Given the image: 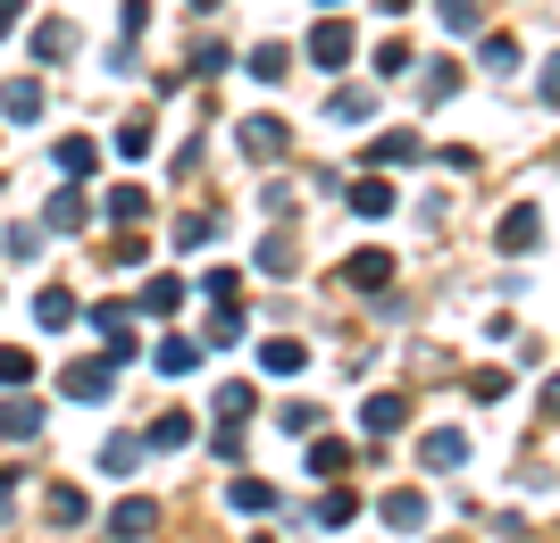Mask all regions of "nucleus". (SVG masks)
<instances>
[{"mask_svg": "<svg viewBox=\"0 0 560 543\" xmlns=\"http://www.w3.org/2000/svg\"><path fill=\"white\" fill-rule=\"evenodd\" d=\"M192 68L218 75V68H234V50H226V43H201V50H192Z\"/></svg>", "mask_w": 560, "mask_h": 543, "instance_id": "nucleus-43", "label": "nucleus"}, {"mask_svg": "<svg viewBox=\"0 0 560 543\" xmlns=\"http://www.w3.org/2000/svg\"><path fill=\"white\" fill-rule=\"evenodd\" d=\"M243 75H259V84H284V75H293V43H259L252 59H243Z\"/></svg>", "mask_w": 560, "mask_h": 543, "instance_id": "nucleus-14", "label": "nucleus"}, {"mask_svg": "<svg viewBox=\"0 0 560 543\" xmlns=\"http://www.w3.org/2000/svg\"><path fill=\"white\" fill-rule=\"evenodd\" d=\"M259 368H268V377H302V368H310V343H293V334H268V343H259Z\"/></svg>", "mask_w": 560, "mask_h": 543, "instance_id": "nucleus-12", "label": "nucleus"}, {"mask_svg": "<svg viewBox=\"0 0 560 543\" xmlns=\"http://www.w3.org/2000/svg\"><path fill=\"white\" fill-rule=\"evenodd\" d=\"M34 327H50V334H59V327H75V302L59 293V284H43V293H34Z\"/></svg>", "mask_w": 560, "mask_h": 543, "instance_id": "nucleus-20", "label": "nucleus"}, {"mask_svg": "<svg viewBox=\"0 0 560 543\" xmlns=\"http://www.w3.org/2000/svg\"><path fill=\"white\" fill-rule=\"evenodd\" d=\"M252 410H259V393H252V385H218V426H243Z\"/></svg>", "mask_w": 560, "mask_h": 543, "instance_id": "nucleus-24", "label": "nucleus"}, {"mask_svg": "<svg viewBox=\"0 0 560 543\" xmlns=\"http://www.w3.org/2000/svg\"><path fill=\"white\" fill-rule=\"evenodd\" d=\"M0 435H9V444H34V435H43V402H34V393H9V402H0Z\"/></svg>", "mask_w": 560, "mask_h": 543, "instance_id": "nucleus-8", "label": "nucleus"}, {"mask_svg": "<svg viewBox=\"0 0 560 543\" xmlns=\"http://www.w3.org/2000/svg\"><path fill=\"white\" fill-rule=\"evenodd\" d=\"M135 460H142V444H135V435H117V444L101 451V469H109V476H135Z\"/></svg>", "mask_w": 560, "mask_h": 543, "instance_id": "nucleus-34", "label": "nucleus"}, {"mask_svg": "<svg viewBox=\"0 0 560 543\" xmlns=\"http://www.w3.org/2000/svg\"><path fill=\"white\" fill-rule=\"evenodd\" d=\"M410 9H419V0H376V17H410Z\"/></svg>", "mask_w": 560, "mask_h": 543, "instance_id": "nucleus-45", "label": "nucleus"}, {"mask_svg": "<svg viewBox=\"0 0 560 543\" xmlns=\"http://www.w3.org/2000/svg\"><path fill=\"white\" fill-rule=\"evenodd\" d=\"M0 251H9V260H34V251H43V226H25V217H18V226L0 235Z\"/></svg>", "mask_w": 560, "mask_h": 543, "instance_id": "nucleus-32", "label": "nucleus"}, {"mask_svg": "<svg viewBox=\"0 0 560 543\" xmlns=\"http://www.w3.org/2000/svg\"><path fill=\"white\" fill-rule=\"evenodd\" d=\"M18 9H25V0H0V43H9V25H18Z\"/></svg>", "mask_w": 560, "mask_h": 543, "instance_id": "nucleus-46", "label": "nucleus"}, {"mask_svg": "<svg viewBox=\"0 0 560 543\" xmlns=\"http://www.w3.org/2000/svg\"><path fill=\"white\" fill-rule=\"evenodd\" d=\"M151 527H160V501H117V510H109V543H142V535H151Z\"/></svg>", "mask_w": 560, "mask_h": 543, "instance_id": "nucleus-7", "label": "nucleus"}, {"mask_svg": "<svg viewBox=\"0 0 560 543\" xmlns=\"http://www.w3.org/2000/svg\"><path fill=\"white\" fill-rule=\"evenodd\" d=\"M544 410H552V418H560V377H552V385H544Z\"/></svg>", "mask_w": 560, "mask_h": 543, "instance_id": "nucleus-47", "label": "nucleus"}, {"mask_svg": "<svg viewBox=\"0 0 560 543\" xmlns=\"http://www.w3.org/2000/svg\"><path fill=\"white\" fill-rule=\"evenodd\" d=\"M385 527H427V494H410V485L385 494Z\"/></svg>", "mask_w": 560, "mask_h": 543, "instance_id": "nucleus-28", "label": "nucleus"}, {"mask_svg": "<svg viewBox=\"0 0 560 543\" xmlns=\"http://www.w3.org/2000/svg\"><path fill=\"white\" fill-rule=\"evenodd\" d=\"M318 519H327V527H351V519H360V501H351V494H343V485H335V494H327V501H318Z\"/></svg>", "mask_w": 560, "mask_h": 543, "instance_id": "nucleus-39", "label": "nucleus"}, {"mask_svg": "<svg viewBox=\"0 0 560 543\" xmlns=\"http://www.w3.org/2000/svg\"><path fill=\"white\" fill-rule=\"evenodd\" d=\"M268 501H277L268 476H234V510H268Z\"/></svg>", "mask_w": 560, "mask_h": 543, "instance_id": "nucleus-31", "label": "nucleus"}, {"mask_svg": "<svg viewBox=\"0 0 560 543\" xmlns=\"http://www.w3.org/2000/svg\"><path fill=\"white\" fill-rule=\"evenodd\" d=\"M435 9H444V25H452V34H468V25L486 17V0H435Z\"/></svg>", "mask_w": 560, "mask_h": 543, "instance_id": "nucleus-36", "label": "nucleus"}, {"mask_svg": "<svg viewBox=\"0 0 560 543\" xmlns=\"http://www.w3.org/2000/svg\"><path fill=\"white\" fill-rule=\"evenodd\" d=\"M34 377V352H25V343H0V385H25Z\"/></svg>", "mask_w": 560, "mask_h": 543, "instance_id": "nucleus-33", "label": "nucleus"}, {"mask_svg": "<svg viewBox=\"0 0 560 543\" xmlns=\"http://www.w3.org/2000/svg\"><path fill=\"white\" fill-rule=\"evenodd\" d=\"M351 210H360V217H394V210H401V192L385 185V167H369V176H351Z\"/></svg>", "mask_w": 560, "mask_h": 543, "instance_id": "nucleus-6", "label": "nucleus"}, {"mask_svg": "<svg viewBox=\"0 0 560 543\" xmlns=\"http://www.w3.org/2000/svg\"><path fill=\"white\" fill-rule=\"evenodd\" d=\"M468 393H477V402H502V393H511V377H502V368H477V377H468Z\"/></svg>", "mask_w": 560, "mask_h": 543, "instance_id": "nucleus-40", "label": "nucleus"}, {"mask_svg": "<svg viewBox=\"0 0 560 543\" xmlns=\"http://www.w3.org/2000/svg\"><path fill=\"white\" fill-rule=\"evenodd\" d=\"M310 469H318V476H343L351 469V444H310Z\"/></svg>", "mask_w": 560, "mask_h": 543, "instance_id": "nucleus-35", "label": "nucleus"}, {"mask_svg": "<svg viewBox=\"0 0 560 543\" xmlns=\"http://www.w3.org/2000/svg\"><path fill=\"white\" fill-rule=\"evenodd\" d=\"M151 359H160V377H192V368H201V343H192V334H167Z\"/></svg>", "mask_w": 560, "mask_h": 543, "instance_id": "nucleus-17", "label": "nucleus"}, {"mask_svg": "<svg viewBox=\"0 0 560 543\" xmlns=\"http://www.w3.org/2000/svg\"><path fill=\"white\" fill-rule=\"evenodd\" d=\"M50 527H84V494H75V485H50Z\"/></svg>", "mask_w": 560, "mask_h": 543, "instance_id": "nucleus-30", "label": "nucleus"}, {"mask_svg": "<svg viewBox=\"0 0 560 543\" xmlns=\"http://www.w3.org/2000/svg\"><path fill=\"white\" fill-rule=\"evenodd\" d=\"M419 460H427V469H460V460H468V435H460V426H427V435H419Z\"/></svg>", "mask_w": 560, "mask_h": 543, "instance_id": "nucleus-9", "label": "nucleus"}, {"mask_svg": "<svg viewBox=\"0 0 560 543\" xmlns=\"http://www.w3.org/2000/svg\"><path fill=\"white\" fill-rule=\"evenodd\" d=\"M419 93H427V109H444V101L460 93V68H452V59H435V68L419 75Z\"/></svg>", "mask_w": 560, "mask_h": 543, "instance_id": "nucleus-23", "label": "nucleus"}, {"mask_svg": "<svg viewBox=\"0 0 560 543\" xmlns=\"http://www.w3.org/2000/svg\"><path fill=\"white\" fill-rule=\"evenodd\" d=\"M142 309H151V318H176V309H185V276H151L142 284Z\"/></svg>", "mask_w": 560, "mask_h": 543, "instance_id": "nucleus-19", "label": "nucleus"}, {"mask_svg": "<svg viewBox=\"0 0 560 543\" xmlns=\"http://www.w3.org/2000/svg\"><path fill=\"white\" fill-rule=\"evenodd\" d=\"M185 444H192V418H185V410L151 418V451H185Z\"/></svg>", "mask_w": 560, "mask_h": 543, "instance_id": "nucleus-27", "label": "nucleus"}, {"mask_svg": "<svg viewBox=\"0 0 560 543\" xmlns=\"http://www.w3.org/2000/svg\"><path fill=\"white\" fill-rule=\"evenodd\" d=\"M394 268H401L394 251H351V260H343V276L360 284V293H385V284H394Z\"/></svg>", "mask_w": 560, "mask_h": 543, "instance_id": "nucleus-10", "label": "nucleus"}, {"mask_svg": "<svg viewBox=\"0 0 560 543\" xmlns=\"http://www.w3.org/2000/svg\"><path fill=\"white\" fill-rule=\"evenodd\" d=\"M9 501H18V469H0V519H9Z\"/></svg>", "mask_w": 560, "mask_h": 543, "instance_id": "nucleus-44", "label": "nucleus"}, {"mask_svg": "<svg viewBox=\"0 0 560 543\" xmlns=\"http://www.w3.org/2000/svg\"><path fill=\"white\" fill-rule=\"evenodd\" d=\"M43 226H50V235H84V226H93V201H84L75 185H59V192H50V210H43Z\"/></svg>", "mask_w": 560, "mask_h": 543, "instance_id": "nucleus-5", "label": "nucleus"}, {"mask_svg": "<svg viewBox=\"0 0 560 543\" xmlns=\"http://www.w3.org/2000/svg\"><path fill=\"white\" fill-rule=\"evenodd\" d=\"M234 134H243V151H252L259 167H268V160H284V118H243Z\"/></svg>", "mask_w": 560, "mask_h": 543, "instance_id": "nucleus-11", "label": "nucleus"}, {"mask_svg": "<svg viewBox=\"0 0 560 543\" xmlns=\"http://www.w3.org/2000/svg\"><path fill=\"white\" fill-rule=\"evenodd\" d=\"M201 284H210V302H243V276H234V268H210Z\"/></svg>", "mask_w": 560, "mask_h": 543, "instance_id": "nucleus-41", "label": "nucleus"}, {"mask_svg": "<svg viewBox=\"0 0 560 543\" xmlns=\"http://www.w3.org/2000/svg\"><path fill=\"white\" fill-rule=\"evenodd\" d=\"M109 142H117V160H151V118H126Z\"/></svg>", "mask_w": 560, "mask_h": 543, "instance_id": "nucleus-29", "label": "nucleus"}, {"mask_svg": "<svg viewBox=\"0 0 560 543\" xmlns=\"http://www.w3.org/2000/svg\"><path fill=\"white\" fill-rule=\"evenodd\" d=\"M351 50H360V43H351V25H343V17H327V25H310L302 59H310V68H351Z\"/></svg>", "mask_w": 560, "mask_h": 543, "instance_id": "nucleus-2", "label": "nucleus"}, {"mask_svg": "<svg viewBox=\"0 0 560 543\" xmlns=\"http://www.w3.org/2000/svg\"><path fill=\"white\" fill-rule=\"evenodd\" d=\"M293 260H302V243L284 235V226H277L268 243H259V268H268V276H293Z\"/></svg>", "mask_w": 560, "mask_h": 543, "instance_id": "nucleus-22", "label": "nucleus"}, {"mask_svg": "<svg viewBox=\"0 0 560 543\" xmlns=\"http://www.w3.org/2000/svg\"><path fill=\"white\" fill-rule=\"evenodd\" d=\"M50 160H59V176H93V167H101V142H93V134H68Z\"/></svg>", "mask_w": 560, "mask_h": 543, "instance_id": "nucleus-18", "label": "nucleus"}, {"mask_svg": "<svg viewBox=\"0 0 560 543\" xmlns=\"http://www.w3.org/2000/svg\"><path fill=\"white\" fill-rule=\"evenodd\" d=\"M192 9H218V0H192Z\"/></svg>", "mask_w": 560, "mask_h": 543, "instance_id": "nucleus-48", "label": "nucleus"}, {"mask_svg": "<svg viewBox=\"0 0 560 543\" xmlns=\"http://www.w3.org/2000/svg\"><path fill=\"white\" fill-rule=\"evenodd\" d=\"M486 68H493V75L518 68V43H511V34H486Z\"/></svg>", "mask_w": 560, "mask_h": 543, "instance_id": "nucleus-37", "label": "nucleus"}, {"mask_svg": "<svg viewBox=\"0 0 560 543\" xmlns=\"http://www.w3.org/2000/svg\"><path fill=\"white\" fill-rule=\"evenodd\" d=\"M369 109H376V93H369V84H343V93L327 101V118H335V126H360Z\"/></svg>", "mask_w": 560, "mask_h": 543, "instance_id": "nucleus-21", "label": "nucleus"}, {"mask_svg": "<svg viewBox=\"0 0 560 543\" xmlns=\"http://www.w3.org/2000/svg\"><path fill=\"white\" fill-rule=\"evenodd\" d=\"M93 334L109 343V359H135V352H142V334H135V309H126V302H101V309H93Z\"/></svg>", "mask_w": 560, "mask_h": 543, "instance_id": "nucleus-3", "label": "nucleus"}, {"mask_svg": "<svg viewBox=\"0 0 560 543\" xmlns=\"http://www.w3.org/2000/svg\"><path fill=\"white\" fill-rule=\"evenodd\" d=\"M34 59H50V68L75 59V25L68 17H43V25H34Z\"/></svg>", "mask_w": 560, "mask_h": 543, "instance_id": "nucleus-13", "label": "nucleus"}, {"mask_svg": "<svg viewBox=\"0 0 560 543\" xmlns=\"http://www.w3.org/2000/svg\"><path fill=\"white\" fill-rule=\"evenodd\" d=\"M0 118H9V126L43 118V84H25V75H18V84H0Z\"/></svg>", "mask_w": 560, "mask_h": 543, "instance_id": "nucleus-16", "label": "nucleus"}, {"mask_svg": "<svg viewBox=\"0 0 560 543\" xmlns=\"http://www.w3.org/2000/svg\"><path fill=\"white\" fill-rule=\"evenodd\" d=\"M536 101H544V109H560V50L544 59V75H536Z\"/></svg>", "mask_w": 560, "mask_h": 543, "instance_id": "nucleus-42", "label": "nucleus"}, {"mask_svg": "<svg viewBox=\"0 0 560 543\" xmlns=\"http://www.w3.org/2000/svg\"><path fill=\"white\" fill-rule=\"evenodd\" d=\"M401 418H410V402H401V393H369V402H360V426H369V435H394Z\"/></svg>", "mask_w": 560, "mask_h": 543, "instance_id": "nucleus-15", "label": "nucleus"}, {"mask_svg": "<svg viewBox=\"0 0 560 543\" xmlns=\"http://www.w3.org/2000/svg\"><path fill=\"white\" fill-rule=\"evenodd\" d=\"M277 418H284V435H318V402H284Z\"/></svg>", "mask_w": 560, "mask_h": 543, "instance_id": "nucleus-38", "label": "nucleus"}, {"mask_svg": "<svg viewBox=\"0 0 560 543\" xmlns=\"http://www.w3.org/2000/svg\"><path fill=\"white\" fill-rule=\"evenodd\" d=\"M109 217H117V226H142V217H151V192H142V185H117L109 192Z\"/></svg>", "mask_w": 560, "mask_h": 543, "instance_id": "nucleus-26", "label": "nucleus"}, {"mask_svg": "<svg viewBox=\"0 0 560 543\" xmlns=\"http://www.w3.org/2000/svg\"><path fill=\"white\" fill-rule=\"evenodd\" d=\"M493 243H502V251H536V243H544V210H536V201H518V210H502Z\"/></svg>", "mask_w": 560, "mask_h": 543, "instance_id": "nucleus-4", "label": "nucleus"}, {"mask_svg": "<svg viewBox=\"0 0 560 543\" xmlns=\"http://www.w3.org/2000/svg\"><path fill=\"white\" fill-rule=\"evenodd\" d=\"M369 160H376V167H410V160H419V134H376Z\"/></svg>", "mask_w": 560, "mask_h": 543, "instance_id": "nucleus-25", "label": "nucleus"}, {"mask_svg": "<svg viewBox=\"0 0 560 543\" xmlns=\"http://www.w3.org/2000/svg\"><path fill=\"white\" fill-rule=\"evenodd\" d=\"M327 9H343V0H327Z\"/></svg>", "mask_w": 560, "mask_h": 543, "instance_id": "nucleus-49", "label": "nucleus"}, {"mask_svg": "<svg viewBox=\"0 0 560 543\" xmlns=\"http://www.w3.org/2000/svg\"><path fill=\"white\" fill-rule=\"evenodd\" d=\"M59 393H68V402H109L117 393V359H68V368H59Z\"/></svg>", "mask_w": 560, "mask_h": 543, "instance_id": "nucleus-1", "label": "nucleus"}]
</instances>
